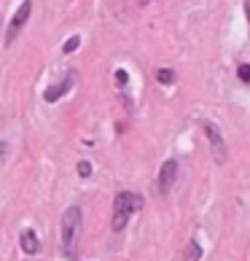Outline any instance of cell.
<instances>
[{
  "mask_svg": "<svg viewBox=\"0 0 250 261\" xmlns=\"http://www.w3.org/2000/svg\"><path fill=\"white\" fill-rule=\"evenodd\" d=\"M81 229H84V213H81V207H67L65 216H62V250H65L67 258L78 256Z\"/></svg>",
  "mask_w": 250,
  "mask_h": 261,
  "instance_id": "1",
  "label": "cell"
},
{
  "mask_svg": "<svg viewBox=\"0 0 250 261\" xmlns=\"http://www.w3.org/2000/svg\"><path fill=\"white\" fill-rule=\"evenodd\" d=\"M143 207V197L134 194V191H119L116 199H113V218L110 226L113 231H124L129 224V216H134Z\"/></svg>",
  "mask_w": 250,
  "mask_h": 261,
  "instance_id": "2",
  "label": "cell"
},
{
  "mask_svg": "<svg viewBox=\"0 0 250 261\" xmlns=\"http://www.w3.org/2000/svg\"><path fill=\"white\" fill-rule=\"evenodd\" d=\"M30 11H33V3L30 0H24L22 6H19V11L14 14L11 24H8V33H6V46H11L16 41V35L22 33V27L27 24V19H30Z\"/></svg>",
  "mask_w": 250,
  "mask_h": 261,
  "instance_id": "3",
  "label": "cell"
},
{
  "mask_svg": "<svg viewBox=\"0 0 250 261\" xmlns=\"http://www.w3.org/2000/svg\"><path fill=\"white\" fill-rule=\"evenodd\" d=\"M175 180H178V162L167 159L161 164V172H159V191L161 194H170L172 186H175Z\"/></svg>",
  "mask_w": 250,
  "mask_h": 261,
  "instance_id": "4",
  "label": "cell"
},
{
  "mask_svg": "<svg viewBox=\"0 0 250 261\" xmlns=\"http://www.w3.org/2000/svg\"><path fill=\"white\" fill-rule=\"evenodd\" d=\"M202 127H205V135L210 138V143H213V156H215V162L224 164V162H226V146H224V140H220L218 127H215V124H210V121H205Z\"/></svg>",
  "mask_w": 250,
  "mask_h": 261,
  "instance_id": "5",
  "label": "cell"
},
{
  "mask_svg": "<svg viewBox=\"0 0 250 261\" xmlns=\"http://www.w3.org/2000/svg\"><path fill=\"white\" fill-rule=\"evenodd\" d=\"M70 84H73V73H70V75H65L62 81H57V84L51 86V89H46V94H43L46 102H57V100H60L62 94L67 92V89H70Z\"/></svg>",
  "mask_w": 250,
  "mask_h": 261,
  "instance_id": "6",
  "label": "cell"
},
{
  "mask_svg": "<svg viewBox=\"0 0 250 261\" xmlns=\"http://www.w3.org/2000/svg\"><path fill=\"white\" fill-rule=\"evenodd\" d=\"M19 245H22V250L27 256H33V253H38V248H41V243H38V234L33 229H24L22 231V237H19Z\"/></svg>",
  "mask_w": 250,
  "mask_h": 261,
  "instance_id": "7",
  "label": "cell"
},
{
  "mask_svg": "<svg viewBox=\"0 0 250 261\" xmlns=\"http://www.w3.org/2000/svg\"><path fill=\"white\" fill-rule=\"evenodd\" d=\"M199 258H202V248H199L197 240H191L188 248H186V261H199Z\"/></svg>",
  "mask_w": 250,
  "mask_h": 261,
  "instance_id": "8",
  "label": "cell"
},
{
  "mask_svg": "<svg viewBox=\"0 0 250 261\" xmlns=\"http://www.w3.org/2000/svg\"><path fill=\"white\" fill-rule=\"evenodd\" d=\"M156 79H159V84H172V81H175V73L167 70V67H161V70L156 73Z\"/></svg>",
  "mask_w": 250,
  "mask_h": 261,
  "instance_id": "9",
  "label": "cell"
},
{
  "mask_svg": "<svg viewBox=\"0 0 250 261\" xmlns=\"http://www.w3.org/2000/svg\"><path fill=\"white\" fill-rule=\"evenodd\" d=\"M78 43H81V38H78V35H73L70 41H67V43L62 46V51H65V54H70V51H75V49H78Z\"/></svg>",
  "mask_w": 250,
  "mask_h": 261,
  "instance_id": "10",
  "label": "cell"
},
{
  "mask_svg": "<svg viewBox=\"0 0 250 261\" xmlns=\"http://www.w3.org/2000/svg\"><path fill=\"white\" fill-rule=\"evenodd\" d=\"M78 175L81 178H89L92 175V164L89 162H78Z\"/></svg>",
  "mask_w": 250,
  "mask_h": 261,
  "instance_id": "11",
  "label": "cell"
},
{
  "mask_svg": "<svg viewBox=\"0 0 250 261\" xmlns=\"http://www.w3.org/2000/svg\"><path fill=\"white\" fill-rule=\"evenodd\" d=\"M237 73H239V79H242L245 84H250V65H239Z\"/></svg>",
  "mask_w": 250,
  "mask_h": 261,
  "instance_id": "12",
  "label": "cell"
},
{
  "mask_svg": "<svg viewBox=\"0 0 250 261\" xmlns=\"http://www.w3.org/2000/svg\"><path fill=\"white\" fill-rule=\"evenodd\" d=\"M116 81H119V86H127V73L119 70V73H116Z\"/></svg>",
  "mask_w": 250,
  "mask_h": 261,
  "instance_id": "13",
  "label": "cell"
},
{
  "mask_svg": "<svg viewBox=\"0 0 250 261\" xmlns=\"http://www.w3.org/2000/svg\"><path fill=\"white\" fill-rule=\"evenodd\" d=\"M245 14H247V22H250V0H245Z\"/></svg>",
  "mask_w": 250,
  "mask_h": 261,
  "instance_id": "14",
  "label": "cell"
},
{
  "mask_svg": "<svg viewBox=\"0 0 250 261\" xmlns=\"http://www.w3.org/2000/svg\"><path fill=\"white\" fill-rule=\"evenodd\" d=\"M137 6H148V0H137Z\"/></svg>",
  "mask_w": 250,
  "mask_h": 261,
  "instance_id": "15",
  "label": "cell"
}]
</instances>
